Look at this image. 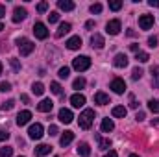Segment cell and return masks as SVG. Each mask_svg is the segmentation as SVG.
Wrapping results in <instances>:
<instances>
[{
    "label": "cell",
    "mask_w": 159,
    "mask_h": 157,
    "mask_svg": "<svg viewBox=\"0 0 159 157\" xmlns=\"http://www.w3.org/2000/svg\"><path fill=\"white\" fill-rule=\"evenodd\" d=\"M93 120H94V109H83V113L78 118V124L81 129H89L93 126Z\"/></svg>",
    "instance_id": "1"
},
{
    "label": "cell",
    "mask_w": 159,
    "mask_h": 157,
    "mask_svg": "<svg viewBox=\"0 0 159 157\" xmlns=\"http://www.w3.org/2000/svg\"><path fill=\"white\" fill-rule=\"evenodd\" d=\"M89 67H91V57H89V56H78V57L72 59V69L78 70V72L87 70Z\"/></svg>",
    "instance_id": "2"
},
{
    "label": "cell",
    "mask_w": 159,
    "mask_h": 157,
    "mask_svg": "<svg viewBox=\"0 0 159 157\" xmlns=\"http://www.w3.org/2000/svg\"><path fill=\"white\" fill-rule=\"evenodd\" d=\"M17 44H19V52H20V56H30V54L35 50V44H34L30 39H26V37L19 39L17 41Z\"/></svg>",
    "instance_id": "3"
},
{
    "label": "cell",
    "mask_w": 159,
    "mask_h": 157,
    "mask_svg": "<svg viewBox=\"0 0 159 157\" xmlns=\"http://www.w3.org/2000/svg\"><path fill=\"white\" fill-rule=\"evenodd\" d=\"M120 30H122V22H120L119 19H113V20H109V22L106 24V32H107L109 35H119Z\"/></svg>",
    "instance_id": "4"
},
{
    "label": "cell",
    "mask_w": 159,
    "mask_h": 157,
    "mask_svg": "<svg viewBox=\"0 0 159 157\" xmlns=\"http://www.w3.org/2000/svg\"><path fill=\"white\" fill-rule=\"evenodd\" d=\"M28 135H30V139H41L43 135H44V128H43V124H32L30 126V129H28Z\"/></svg>",
    "instance_id": "5"
},
{
    "label": "cell",
    "mask_w": 159,
    "mask_h": 157,
    "mask_svg": "<svg viewBox=\"0 0 159 157\" xmlns=\"http://www.w3.org/2000/svg\"><path fill=\"white\" fill-rule=\"evenodd\" d=\"M139 26H141V30H150L154 26V15H141L139 17Z\"/></svg>",
    "instance_id": "6"
},
{
    "label": "cell",
    "mask_w": 159,
    "mask_h": 157,
    "mask_svg": "<svg viewBox=\"0 0 159 157\" xmlns=\"http://www.w3.org/2000/svg\"><path fill=\"white\" fill-rule=\"evenodd\" d=\"M34 34H35L37 39H46L48 37V30H46V26L43 22H35L34 24Z\"/></svg>",
    "instance_id": "7"
},
{
    "label": "cell",
    "mask_w": 159,
    "mask_h": 157,
    "mask_svg": "<svg viewBox=\"0 0 159 157\" xmlns=\"http://www.w3.org/2000/svg\"><path fill=\"white\" fill-rule=\"evenodd\" d=\"M57 118H59L63 124H70V122L74 120V115H72V111H70V109L61 107V109H59V113H57Z\"/></svg>",
    "instance_id": "8"
},
{
    "label": "cell",
    "mask_w": 159,
    "mask_h": 157,
    "mask_svg": "<svg viewBox=\"0 0 159 157\" xmlns=\"http://www.w3.org/2000/svg\"><path fill=\"white\" fill-rule=\"evenodd\" d=\"M111 89H113V92H117V94H124L126 92V81L120 78H115L111 81Z\"/></svg>",
    "instance_id": "9"
},
{
    "label": "cell",
    "mask_w": 159,
    "mask_h": 157,
    "mask_svg": "<svg viewBox=\"0 0 159 157\" xmlns=\"http://www.w3.org/2000/svg\"><path fill=\"white\" fill-rule=\"evenodd\" d=\"M26 15H28V13H26V9H24V7H20V6H17V7L13 9V17H11V20L17 24V22H20V20H24V19H26Z\"/></svg>",
    "instance_id": "10"
},
{
    "label": "cell",
    "mask_w": 159,
    "mask_h": 157,
    "mask_svg": "<svg viewBox=\"0 0 159 157\" xmlns=\"http://www.w3.org/2000/svg\"><path fill=\"white\" fill-rule=\"evenodd\" d=\"M94 104H98V105H107V104H111V98H109V94H106V92H96V94H94Z\"/></svg>",
    "instance_id": "11"
},
{
    "label": "cell",
    "mask_w": 159,
    "mask_h": 157,
    "mask_svg": "<svg viewBox=\"0 0 159 157\" xmlns=\"http://www.w3.org/2000/svg\"><path fill=\"white\" fill-rule=\"evenodd\" d=\"M52 107H54V104H52V100H48V98L41 100L39 104H37V111H41V113H48V111H52Z\"/></svg>",
    "instance_id": "12"
},
{
    "label": "cell",
    "mask_w": 159,
    "mask_h": 157,
    "mask_svg": "<svg viewBox=\"0 0 159 157\" xmlns=\"http://www.w3.org/2000/svg\"><path fill=\"white\" fill-rule=\"evenodd\" d=\"M113 65H115L117 69H124V67H128V57H126V54H117L115 59H113Z\"/></svg>",
    "instance_id": "13"
},
{
    "label": "cell",
    "mask_w": 159,
    "mask_h": 157,
    "mask_svg": "<svg viewBox=\"0 0 159 157\" xmlns=\"http://www.w3.org/2000/svg\"><path fill=\"white\" fill-rule=\"evenodd\" d=\"M70 104H72V107H83V105H85V96L80 94V92L72 94V96H70Z\"/></svg>",
    "instance_id": "14"
},
{
    "label": "cell",
    "mask_w": 159,
    "mask_h": 157,
    "mask_svg": "<svg viewBox=\"0 0 159 157\" xmlns=\"http://www.w3.org/2000/svg\"><path fill=\"white\" fill-rule=\"evenodd\" d=\"M91 44H93V48H104V44H106V41L104 37L100 35V34H94V35H91Z\"/></svg>",
    "instance_id": "15"
},
{
    "label": "cell",
    "mask_w": 159,
    "mask_h": 157,
    "mask_svg": "<svg viewBox=\"0 0 159 157\" xmlns=\"http://www.w3.org/2000/svg\"><path fill=\"white\" fill-rule=\"evenodd\" d=\"M30 118H32V113H30V111H20V113L17 115V124H19V126H26V124L30 122Z\"/></svg>",
    "instance_id": "16"
},
{
    "label": "cell",
    "mask_w": 159,
    "mask_h": 157,
    "mask_svg": "<svg viewBox=\"0 0 159 157\" xmlns=\"http://www.w3.org/2000/svg\"><path fill=\"white\" fill-rule=\"evenodd\" d=\"M72 141H74V133H72V131H65V133L61 135V139H59V144L65 148V146H69Z\"/></svg>",
    "instance_id": "17"
},
{
    "label": "cell",
    "mask_w": 159,
    "mask_h": 157,
    "mask_svg": "<svg viewBox=\"0 0 159 157\" xmlns=\"http://www.w3.org/2000/svg\"><path fill=\"white\" fill-rule=\"evenodd\" d=\"M80 46H81V37L80 35H74V37H70L67 41V48L69 50H78Z\"/></svg>",
    "instance_id": "18"
},
{
    "label": "cell",
    "mask_w": 159,
    "mask_h": 157,
    "mask_svg": "<svg viewBox=\"0 0 159 157\" xmlns=\"http://www.w3.org/2000/svg\"><path fill=\"white\" fill-rule=\"evenodd\" d=\"M72 30V26H70V22H61L59 24V28H57V32H56V37H63L65 34H69Z\"/></svg>",
    "instance_id": "19"
},
{
    "label": "cell",
    "mask_w": 159,
    "mask_h": 157,
    "mask_svg": "<svg viewBox=\"0 0 159 157\" xmlns=\"http://www.w3.org/2000/svg\"><path fill=\"white\" fill-rule=\"evenodd\" d=\"M111 115H113L115 118H126L128 109H126L124 105H115V107H113V111H111Z\"/></svg>",
    "instance_id": "20"
},
{
    "label": "cell",
    "mask_w": 159,
    "mask_h": 157,
    "mask_svg": "<svg viewBox=\"0 0 159 157\" xmlns=\"http://www.w3.org/2000/svg\"><path fill=\"white\" fill-rule=\"evenodd\" d=\"M100 128H102V131H104V133H109V131H113V129H115V122H113L111 118H104Z\"/></svg>",
    "instance_id": "21"
},
{
    "label": "cell",
    "mask_w": 159,
    "mask_h": 157,
    "mask_svg": "<svg viewBox=\"0 0 159 157\" xmlns=\"http://www.w3.org/2000/svg\"><path fill=\"white\" fill-rule=\"evenodd\" d=\"M50 150H52V146H48V144H39V146H35V155H37V157L48 155V154H50Z\"/></svg>",
    "instance_id": "22"
},
{
    "label": "cell",
    "mask_w": 159,
    "mask_h": 157,
    "mask_svg": "<svg viewBox=\"0 0 159 157\" xmlns=\"http://www.w3.org/2000/svg\"><path fill=\"white\" fill-rule=\"evenodd\" d=\"M57 7L63 9V11H72L74 9V2L72 0H59L57 2Z\"/></svg>",
    "instance_id": "23"
},
{
    "label": "cell",
    "mask_w": 159,
    "mask_h": 157,
    "mask_svg": "<svg viewBox=\"0 0 159 157\" xmlns=\"http://www.w3.org/2000/svg\"><path fill=\"white\" fill-rule=\"evenodd\" d=\"M96 141H98V148L100 150H109L111 148V141L109 139H102L100 135H96Z\"/></svg>",
    "instance_id": "24"
},
{
    "label": "cell",
    "mask_w": 159,
    "mask_h": 157,
    "mask_svg": "<svg viewBox=\"0 0 159 157\" xmlns=\"http://www.w3.org/2000/svg\"><path fill=\"white\" fill-rule=\"evenodd\" d=\"M78 154L81 157H89L91 155V146H89L87 142H81V144L78 146Z\"/></svg>",
    "instance_id": "25"
},
{
    "label": "cell",
    "mask_w": 159,
    "mask_h": 157,
    "mask_svg": "<svg viewBox=\"0 0 159 157\" xmlns=\"http://www.w3.org/2000/svg\"><path fill=\"white\" fill-rule=\"evenodd\" d=\"M150 72H152V76H154V79H152V85H154V89H159V69L154 65V67L150 69Z\"/></svg>",
    "instance_id": "26"
},
{
    "label": "cell",
    "mask_w": 159,
    "mask_h": 157,
    "mask_svg": "<svg viewBox=\"0 0 159 157\" xmlns=\"http://www.w3.org/2000/svg\"><path fill=\"white\" fill-rule=\"evenodd\" d=\"M32 91H34V94L41 96V94L44 92V85H43L41 81H37V83H34V85H32Z\"/></svg>",
    "instance_id": "27"
},
{
    "label": "cell",
    "mask_w": 159,
    "mask_h": 157,
    "mask_svg": "<svg viewBox=\"0 0 159 157\" xmlns=\"http://www.w3.org/2000/svg\"><path fill=\"white\" fill-rule=\"evenodd\" d=\"M50 91H52L54 94H57V96H59V94L63 92V87H61L57 81H52V83H50Z\"/></svg>",
    "instance_id": "28"
},
{
    "label": "cell",
    "mask_w": 159,
    "mask_h": 157,
    "mask_svg": "<svg viewBox=\"0 0 159 157\" xmlns=\"http://www.w3.org/2000/svg\"><path fill=\"white\" fill-rule=\"evenodd\" d=\"M135 59H137L139 63H146V61L150 59V56H148L146 52H137V54H135Z\"/></svg>",
    "instance_id": "29"
},
{
    "label": "cell",
    "mask_w": 159,
    "mask_h": 157,
    "mask_svg": "<svg viewBox=\"0 0 159 157\" xmlns=\"http://www.w3.org/2000/svg\"><path fill=\"white\" fill-rule=\"evenodd\" d=\"M11 155H13V148H11V146L0 148V157H11Z\"/></svg>",
    "instance_id": "30"
},
{
    "label": "cell",
    "mask_w": 159,
    "mask_h": 157,
    "mask_svg": "<svg viewBox=\"0 0 159 157\" xmlns=\"http://www.w3.org/2000/svg\"><path fill=\"white\" fill-rule=\"evenodd\" d=\"M148 109L152 113H159V100H150L148 102Z\"/></svg>",
    "instance_id": "31"
},
{
    "label": "cell",
    "mask_w": 159,
    "mask_h": 157,
    "mask_svg": "<svg viewBox=\"0 0 159 157\" xmlns=\"http://www.w3.org/2000/svg\"><path fill=\"white\" fill-rule=\"evenodd\" d=\"M69 74H70V69H69V67H61L59 72H57V76H59L61 79H67L69 78Z\"/></svg>",
    "instance_id": "32"
},
{
    "label": "cell",
    "mask_w": 159,
    "mask_h": 157,
    "mask_svg": "<svg viewBox=\"0 0 159 157\" xmlns=\"http://www.w3.org/2000/svg\"><path fill=\"white\" fill-rule=\"evenodd\" d=\"M72 87H74V89H83V87H85V78H76L74 79V83H72Z\"/></svg>",
    "instance_id": "33"
},
{
    "label": "cell",
    "mask_w": 159,
    "mask_h": 157,
    "mask_svg": "<svg viewBox=\"0 0 159 157\" xmlns=\"http://www.w3.org/2000/svg\"><path fill=\"white\" fill-rule=\"evenodd\" d=\"M120 7H122V2H120V0H111V2H109V9L119 11Z\"/></svg>",
    "instance_id": "34"
},
{
    "label": "cell",
    "mask_w": 159,
    "mask_h": 157,
    "mask_svg": "<svg viewBox=\"0 0 159 157\" xmlns=\"http://www.w3.org/2000/svg\"><path fill=\"white\" fill-rule=\"evenodd\" d=\"M141 76H143V69L135 67V69L131 70V79H141Z\"/></svg>",
    "instance_id": "35"
},
{
    "label": "cell",
    "mask_w": 159,
    "mask_h": 157,
    "mask_svg": "<svg viewBox=\"0 0 159 157\" xmlns=\"http://www.w3.org/2000/svg\"><path fill=\"white\" fill-rule=\"evenodd\" d=\"M48 20H50V24L57 22V20H59V13H57V11H52V13L48 15Z\"/></svg>",
    "instance_id": "36"
},
{
    "label": "cell",
    "mask_w": 159,
    "mask_h": 157,
    "mask_svg": "<svg viewBox=\"0 0 159 157\" xmlns=\"http://www.w3.org/2000/svg\"><path fill=\"white\" fill-rule=\"evenodd\" d=\"M9 63H11V69H13L15 72L20 70V63H19V59H9Z\"/></svg>",
    "instance_id": "37"
},
{
    "label": "cell",
    "mask_w": 159,
    "mask_h": 157,
    "mask_svg": "<svg viewBox=\"0 0 159 157\" xmlns=\"http://www.w3.org/2000/svg\"><path fill=\"white\" fill-rule=\"evenodd\" d=\"M57 133H59V128H57V126H54V124H52V126H50V128H48V135H50V137H56V135H57Z\"/></svg>",
    "instance_id": "38"
},
{
    "label": "cell",
    "mask_w": 159,
    "mask_h": 157,
    "mask_svg": "<svg viewBox=\"0 0 159 157\" xmlns=\"http://www.w3.org/2000/svg\"><path fill=\"white\" fill-rule=\"evenodd\" d=\"M148 46H150V48H156V46H157V37H156V35H150V37H148Z\"/></svg>",
    "instance_id": "39"
},
{
    "label": "cell",
    "mask_w": 159,
    "mask_h": 157,
    "mask_svg": "<svg viewBox=\"0 0 159 157\" xmlns=\"http://www.w3.org/2000/svg\"><path fill=\"white\" fill-rule=\"evenodd\" d=\"M0 91H2V92H7V91H11V83H7V81H2V83H0Z\"/></svg>",
    "instance_id": "40"
},
{
    "label": "cell",
    "mask_w": 159,
    "mask_h": 157,
    "mask_svg": "<svg viewBox=\"0 0 159 157\" xmlns=\"http://www.w3.org/2000/svg\"><path fill=\"white\" fill-rule=\"evenodd\" d=\"M48 9V2H41V4H37V11L39 13H44Z\"/></svg>",
    "instance_id": "41"
},
{
    "label": "cell",
    "mask_w": 159,
    "mask_h": 157,
    "mask_svg": "<svg viewBox=\"0 0 159 157\" xmlns=\"http://www.w3.org/2000/svg\"><path fill=\"white\" fill-rule=\"evenodd\" d=\"M102 11V4H93L91 6V13H100Z\"/></svg>",
    "instance_id": "42"
},
{
    "label": "cell",
    "mask_w": 159,
    "mask_h": 157,
    "mask_svg": "<svg viewBox=\"0 0 159 157\" xmlns=\"http://www.w3.org/2000/svg\"><path fill=\"white\" fill-rule=\"evenodd\" d=\"M13 105H15V100H7V102L2 105V109H7V111H9V109H13Z\"/></svg>",
    "instance_id": "43"
},
{
    "label": "cell",
    "mask_w": 159,
    "mask_h": 157,
    "mask_svg": "<svg viewBox=\"0 0 159 157\" xmlns=\"http://www.w3.org/2000/svg\"><path fill=\"white\" fill-rule=\"evenodd\" d=\"M7 139H9V133H7L6 129L0 128V141H7Z\"/></svg>",
    "instance_id": "44"
},
{
    "label": "cell",
    "mask_w": 159,
    "mask_h": 157,
    "mask_svg": "<svg viewBox=\"0 0 159 157\" xmlns=\"http://www.w3.org/2000/svg\"><path fill=\"white\" fill-rule=\"evenodd\" d=\"M137 105H139V104L135 102V98H133V94H131V96H129V107H133V109H137Z\"/></svg>",
    "instance_id": "45"
},
{
    "label": "cell",
    "mask_w": 159,
    "mask_h": 157,
    "mask_svg": "<svg viewBox=\"0 0 159 157\" xmlns=\"http://www.w3.org/2000/svg\"><path fill=\"white\" fill-rule=\"evenodd\" d=\"M135 118H137L139 122H141V120H144V118H146V115H144V111H137V115H135Z\"/></svg>",
    "instance_id": "46"
},
{
    "label": "cell",
    "mask_w": 159,
    "mask_h": 157,
    "mask_svg": "<svg viewBox=\"0 0 159 157\" xmlns=\"http://www.w3.org/2000/svg\"><path fill=\"white\" fill-rule=\"evenodd\" d=\"M148 6H152V7H159V0H148Z\"/></svg>",
    "instance_id": "47"
},
{
    "label": "cell",
    "mask_w": 159,
    "mask_h": 157,
    "mask_svg": "<svg viewBox=\"0 0 159 157\" xmlns=\"http://www.w3.org/2000/svg\"><path fill=\"white\" fill-rule=\"evenodd\" d=\"M20 100H22L24 104H30V96H28V94H20Z\"/></svg>",
    "instance_id": "48"
},
{
    "label": "cell",
    "mask_w": 159,
    "mask_h": 157,
    "mask_svg": "<svg viewBox=\"0 0 159 157\" xmlns=\"http://www.w3.org/2000/svg\"><path fill=\"white\" fill-rule=\"evenodd\" d=\"M93 26H94V20H87V22H85V28H87V30H91Z\"/></svg>",
    "instance_id": "49"
},
{
    "label": "cell",
    "mask_w": 159,
    "mask_h": 157,
    "mask_svg": "<svg viewBox=\"0 0 159 157\" xmlns=\"http://www.w3.org/2000/svg\"><path fill=\"white\" fill-rule=\"evenodd\" d=\"M129 50H133V52L137 54V52H139V44H129Z\"/></svg>",
    "instance_id": "50"
},
{
    "label": "cell",
    "mask_w": 159,
    "mask_h": 157,
    "mask_svg": "<svg viewBox=\"0 0 159 157\" xmlns=\"http://www.w3.org/2000/svg\"><path fill=\"white\" fill-rule=\"evenodd\" d=\"M6 17V6H0V19Z\"/></svg>",
    "instance_id": "51"
},
{
    "label": "cell",
    "mask_w": 159,
    "mask_h": 157,
    "mask_svg": "<svg viewBox=\"0 0 159 157\" xmlns=\"http://www.w3.org/2000/svg\"><path fill=\"white\" fill-rule=\"evenodd\" d=\"M104 157H119V155H117V152H113V150H111L109 154H106V155H104Z\"/></svg>",
    "instance_id": "52"
},
{
    "label": "cell",
    "mask_w": 159,
    "mask_h": 157,
    "mask_svg": "<svg viewBox=\"0 0 159 157\" xmlns=\"http://www.w3.org/2000/svg\"><path fill=\"white\" fill-rule=\"evenodd\" d=\"M154 124H156V126H159V118H156V120H152V126H154Z\"/></svg>",
    "instance_id": "53"
},
{
    "label": "cell",
    "mask_w": 159,
    "mask_h": 157,
    "mask_svg": "<svg viewBox=\"0 0 159 157\" xmlns=\"http://www.w3.org/2000/svg\"><path fill=\"white\" fill-rule=\"evenodd\" d=\"M2 30H4V24H2V22H0V32H2Z\"/></svg>",
    "instance_id": "54"
},
{
    "label": "cell",
    "mask_w": 159,
    "mask_h": 157,
    "mask_svg": "<svg viewBox=\"0 0 159 157\" xmlns=\"http://www.w3.org/2000/svg\"><path fill=\"white\" fill-rule=\"evenodd\" d=\"M129 157H139V155H137V154H131V155H129Z\"/></svg>",
    "instance_id": "55"
},
{
    "label": "cell",
    "mask_w": 159,
    "mask_h": 157,
    "mask_svg": "<svg viewBox=\"0 0 159 157\" xmlns=\"http://www.w3.org/2000/svg\"><path fill=\"white\" fill-rule=\"evenodd\" d=\"M2 69H4V67H2V63H0V74H2Z\"/></svg>",
    "instance_id": "56"
},
{
    "label": "cell",
    "mask_w": 159,
    "mask_h": 157,
    "mask_svg": "<svg viewBox=\"0 0 159 157\" xmlns=\"http://www.w3.org/2000/svg\"><path fill=\"white\" fill-rule=\"evenodd\" d=\"M56 157H57V155H56Z\"/></svg>",
    "instance_id": "57"
}]
</instances>
